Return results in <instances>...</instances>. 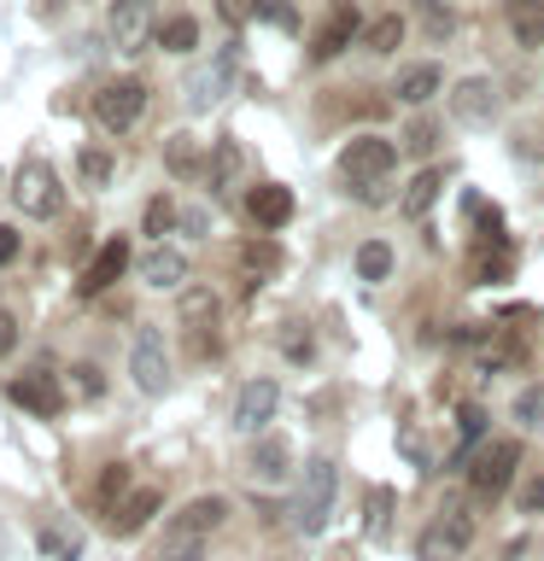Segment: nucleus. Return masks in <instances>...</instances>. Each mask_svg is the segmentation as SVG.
<instances>
[{
    "mask_svg": "<svg viewBox=\"0 0 544 561\" xmlns=\"http://www.w3.org/2000/svg\"><path fill=\"white\" fill-rule=\"evenodd\" d=\"M12 205L24 210V217H35V222L65 217V182H59V170H53L47 158H24V164L12 170Z\"/></svg>",
    "mask_w": 544,
    "mask_h": 561,
    "instance_id": "1",
    "label": "nucleus"
},
{
    "mask_svg": "<svg viewBox=\"0 0 544 561\" xmlns=\"http://www.w3.org/2000/svg\"><path fill=\"white\" fill-rule=\"evenodd\" d=\"M333 491H340L333 456H310L305 473H298V497H293V526L298 533H322L328 515H333Z\"/></svg>",
    "mask_w": 544,
    "mask_h": 561,
    "instance_id": "2",
    "label": "nucleus"
},
{
    "mask_svg": "<svg viewBox=\"0 0 544 561\" xmlns=\"http://www.w3.org/2000/svg\"><path fill=\"white\" fill-rule=\"evenodd\" d=\"M468 543H474V515H468L463 503H445L428 526H421L416 561H463Z\"/></svg>",
    "mask_w": 544,
    "mask_h": 561,
    "instance_id": "3",
    "label": "nucleus"
},
{
    "mask_svg": "<svg viewBox=\"0 0 544 561\" xmlns=\"http://www.w3.org/2000/svg\"><path fill=\"white\" fill-rule=\"evenodd\" d=\"M393 164H398V140H386V135H351L340 147V175L351 182V193L369 182H386Z\"/></svg>",
    "mask_w": 544,
    "mask_h": 561,
    "instance_id": "4",
    "label": "nucleus"
},
{
    "mask_svg": "<svg viewBox=\"0 0 544 561\" xmlns=\"http://www.w3.org/2000/svg\"><path fill=\"white\" fill-rule=\"evenodd\" d=\"M147 94L152 88L140 82V77H117V82H105L100 94H94V123L105 135H129L140 117H147Z\"/></svg>",
    "mask_w": 544,
    "mask_h": 561,
    "instance_id": "5",
    "label": "nucleus"
},
{
    "mask_svg": "<svg viewBox=\"0 0 544 561\" xmlns=\"http://www.w3.org/2000/svg\"><path fill=\"white\" fill-rule=\"evenodd\" d=\"M515 468H521V438H486V445L474 450V468H468L474 497L498 503L509 491V480H515Z\"/></svg>",
    "mask_w": 544,
    "mask_h": 561,
    "instance_id": "6",
    "label": "nucleus"
},
{
    "mask_svg": "<svg viewBox=\"0 0 544 561\" xmlns=\"http://www.w3.org/2000/svg\"><path fill=\"white\" fill-rule=\"evenodd\" d=\"M7 403H18V410L35 415V421H53L65 410V386H59V375H53L47 363H35V368H24V375L7 380Z\"/></svg>",
    "mask_w": 544,
    "mask_h": 561,
    "instance_id": "7",
    "label": "nucleus"
},
{
    "mask_svg": "<svg viewBox=\"0 0 544 561\" xmlns=\"http://www.w3.org/2000/svg\"><path fill=\"white\" fill-rule=\"evenodd\" d=\"M129 380H135V392H147V398L170 392V351H165V333L158 328H140L129 340Z\"/></svg>",
    "mask_w": 544,
    "mask_h": 561,
    "instance_id": "8",
    "label": "nucleus"
},
{
    "mask_svg": "<svg viewBox=\"0 0 544 561\" xmlns=\"http://www.w3.org/2000/svg\"><path fill=\"white\" fill-rule=\"evenodd\" d=\"M235 70H240V42H228V47H217V59L211 65H200L188 77V112H211V105H217L228 88H235Z\"/></svg>",
    "mask_w": 544,
    "mask_h": 561,
    "instance_id": "9",
    "label": "nucleus"
},
{
    "mask_svg": "<svg viewBox=\"0 0 544 561\" xmlns=\"http://www.w3.org/2000/svg\"><path fill=\"white\" fill-rule=\"evenodd\" d=\"M129 263H135L129 240H123V234H112V240H105L94 257L82 263V275H77V298H100V293H112L117 280L129 275Z\"/></svg>",
    "mask_w": 544,
    "mask_h": 561,
    "instance_id": "10",
    "label": "nucleus"
},
{
    "mask_svg": "<svg viewBox=\"0 0 544 561\" xmlns=\"http://www.w3.org/2000/svg\"><path fill=\"white\" fill-rule=\"evenodd\" d=\"M275 410H281V386H275L270 375H252V380L235 392V415H228V421H235V433L258 438V433L275 421Z\"/></svg>",
    "mask_w": 544,
    "mask_h": 561,
    "instance_id": "11",
    "label": "nucleus"
},
{
    "mask_svg": "<svg viewBox=\"0 0 544 561\" xmlns=\"http://www.w3.org/2000/svg\"><path fill=\"white\" fill-rule=\"evenodd\" d=\"M158 18H152V0H112V12H105V35L117 42V53H140L152 42Z\"/></svg>",
    "mask_w": 544,
    "mask_h": 561,
    "instance_id": "12",
    "label": "nucleus"
},
{
    "mask_svg": "<svg viewBox=\"0 0 544 561\" xmlns=\"http://www.w3.org/2000/svg\"><path fill=\"white\" fill-rule=\"evenodd\" d=\"M223 520H228V497L205 491V497H193V503L175 508V520H170V543H205Z\"/></svg>",
    "mask_w": 544,
    "mask_h": 561,
    "instance_id": "13",
    "label": "nucleus"
},
{
    "mask_svg": "<svg viewBox=\"0 0 544 561\" xmlns=\"http://www.w3.org/2000/svg\"><path fill=\"white\" fill-rule=\"evenodd\" d=\"M158 508H165V485H135L129 497H123L100 526H105L112 538H135L140 526H152V520H158Z\"/></svg>",
    "mask_w": 544,
    "mask_h": 561,
    "instance_id": "14",
    "label": "nucleus"
},
{
    "mask_svg": "<svg viewBox=\"0 0 544 561\" xmlns=\"http://www.w3.org/2000/svg\"><path fill=\"white\" fill-rule=\"evenodd\" d=\"M451 117L468 123V129H486V123L498 117V82L491 77H463L451 88Z\"/></svg>",
    "mask_w": 544,
    "mask_h": 561,
    "instance_id": "15",
    "label": "nucleus"
},
{
    "mask_svg": "<svg viewBox=\"0 0 544 561\" xmlns=\"http://www.w3.org/2000/svg\"><path fill=\"white\" fill-rule=\"evenodd\" d=\"M246 217H252L263 234H275V228H287L293 222V187H281V182H258V187H246Z\"/></svg>",
    "mask_w": 544,
    "mask_h": 561,
    "instance_id": "16",
    "label": "nucleus"
},
{
    "mask_svg": "<svg viewBox=\"0 0 544 561\" xmlns=\"http://www.w3.org/2000/svg\"><path fill=\"white\" fill-rule=\"evenodd\" d=\"M293 468V445L281 433H258L252 438V456H246V473H252L258 485H281Z\"/></svg>",
    "mask_w": 544,
    "mask_h": 561,
    "instance_id": "17",
    "label": "nucleus"
},
{
    "mask_svg": "<svg viewBox=\"0 0 544 561\" xmlns=\"http://www.w3.org/2000/svg\"><path fill=\"white\" fill-rule=\"evenodd\" d=\"M140 280H147L152 293H182L188 287V252H175V245H152V252L140 257Z\"/></svg>",
    "mask_w": 544,
    "mask_h": 561,
    "instance_id": "18",
    "label": "nucleus"
},
{
    "mask_svg": "<svg viewBox=\"0 0 544 561\" xmlns=\"http://www.w3.org/2000/svg\"><path fill=\"white\" fill-rule=\"evenodd\" d=\"M240 170H246L240 140H235V135H217V140H211V164H205L211 193H217V199H228V193H235V182H240Z\"/></svg>",
    "mask_w": 544,
    "mask_h": 561,
    "instance_id": "19",
    "label": "nucleus"
},
{
    "mask_svg": "<svg viewBox=\"0 0 544 561\" xmlns=\"http://www.w3.org/2000/svg\"><path fill=\"white\" fill-rule=\"evenodd\" d=\"M165 170H170V182H200V175H205V147H200V135H188V129L165 135Z\"/></svg>",
    "mask_w": 544,
    "mask_h": 561,
    "instance_id": "20",
    "label": "nucleus"
},
{
    "mask_svg": "<svg viewBox=\"0 0 544 561\" xmlns=\"http://www.w3.org/2000/svg\"><path fill=\"white\" fill-rule=\"evenodd\" d=\"M135 485H140V480H135V468H129V462H105V468H100V480H94V491H88V508H94V515L105 520L123 497H129Z\"/></svg>",
    "mask_w": 544,
    "mask_h": 561,
    "instance_id": "21",
    "label": "nucleus"
},
{
    "mask_svg": "<svg viewBox=\"0 0 544 561\" xmlns=\"http://www.w3.org/2000/svg\"><path fill=\"white\" fill-rule=\"evenodd\" d=\"M351 42H358V12H351V7H340V12H333L322 30H316V42H310V59H316V65H328V59H340V53H345Z\"/></svg>",
    "mask_w": 544,
    "mask_h": 561,
    "instance_id": "22",
    "label": "nucleus"
},
{
    "mask_svg": "<svg viewBox=\"0 0 544 561\" xmlns=\"http://www.w3.org/2000/svg\"><path fill=\"white\" fill-rule=\"evenodd\" d=\"M433 94H445V70H439V65H404V70H398L393 100H404V105H428Z\"/></svg>",
    "mask_w": 544,
    "mask_h": 561,
    "instance_id": "23",
    "label": "nucleus"
},
{
    "mask_svg": "<svg viewBox=\"0 0 544 561\" xmlns=\"http://www.w3.org/2000/svg\"><path fill=\"white\" fill-rule=\"evenodd\" d=\"M152 47H158V53H175V59H182V53H193V47H200V18H193V12H170V18H158Z\"/></svg>",
    "mask_w": 544,
    "mask_h": 561,
    "instance_id": "24",
    "label": "nucleus"
},
{
    "mask_svg": "<svg viewBox=\"0 0 544 561\" xmlns=\"http://www.w3.org/2000/svg\"><path fill=\"white\" fill-rule=\"evenodd\" d=\"M240 270H246V293L263 287V280H270V275L281 270V245H275L270 234L246 240V245H240Z\"/></svg>",
    "mask_w": 544,
    "mask_h": 561,
    "instance_id": "25",
    "label": "nucleus"
},
{
    "mask_svg": "<svg viewBox=\"0 0 544 561\" xmlns=\"http://www.w3.org/2000/svg\"><path fill=\"white\" fill-rule=\"evenodd\" d=\"M439 193H445V170H439V164H428V170H421L410 187H404L398 210H404V217H410V222H421V217H428V210H433V199H439Z\"/></svg>",
    "mask_w": 544,
    "mask_h": 561,
    "instance_id": "26",
    "label": "nucleus"
},
{
    "mask_svg": "<svg viewBox=\"0 0 544 561\" xmlns=\"http://www.w3.org/2000/svg\"><path fill=\"white\" fill-rule=\"evenodd\" d=\"M112 175H117V158H112V147L88 140V147L77 152V182H82L88 193H105V187H112Z\"/></svg>",
    "mask_w": 544,
    "mask_h": 561,
    "instance_id": "27",
    "label": "nucleus"
},
{
    "mask_svg": "<svg viewBox=\"0 0 544 561\" xmlns=\"http://www.w3.org/2000/svg\"><path fill=\"white\" fill-rule=\"evenodd\" d=\"M509 35L521 47H544V0H509Z\"/></svg>",
    "mask_w": 544,
    "mask_h": 561,
    "instance_id": "28",
    "label": "nucleus"
},
{
    "mask_svg": "<svg viewBox=\"0 0 544 561\" xmlns=\"http://www.w3.org/2000/svg\"><path fill=\"white\" fill-rule=\"evenodd\" d=\"M515 363H521V340L491 322V340L480 345V375H503V368H515Z\"/></svg>",
    "mask_w": 544,
    "mask_h": 561,
    "instance_id": "29",
    "label": "nucleus"
},
{
    "mask_svg": "<svg viewBox=\"0 0 544 561\" xmlns=\"http://www.w3.org/2000/svg\"><path fill=\"white\" fill-rule=\"evenodd\" d=\"M175 222H182V210H175V199H170V193H152L147 210H140V234L165 245V234H175Z\"/></svg>",
    "mask_w": 544,
    "mask_h": 561,
    "instance_id": "30",
    "label": "nucleus"
},
{
    "mask_svg": "<svg viewBox=\"0 0 544 561\" xmlns=\"http://www.w3.org/2000/svg\"><path fill=\"white\" fill-rule=\"evenodd\" d=\"M182 328H217V293L211 287H182Z\"/></svg>",
    "mask_w": 544,
    "mask_h": 561,
    "instance_id": "31",
    "label": "nucleus"
},
{
    "mask_svg": "<svg viewBox=\"0 0 544 561\" xmlns=\"http://www.w3.org/2000/svg\"><path fill=\"white\" fill-rule=\"evenodd\" d=\"M386 275H393V245H386V240H363L358 245V280L375 287V280H386Z\"/></svg>",
    "mask_w": 544,
    "mask_h": 561,
    "instance_id": "32",
    "label": "nucleus"
},
{
    "mask_svg": "<svg viewBox=\"0 0 544 561\" xmlns=\"http://www.w3.org/2000/svg\"><path fill=\"white\" fill-rule=\"evenodd\" d=\"M35 543H42V550H47L53 561H77V556H82V538L70 533L65 520H47L42 533H35Z\"/></svg>",
    "mask_w": 544,
    "mask_h": 561,
    "instance_id": "33",
    "label": "nucleus"
},
{
    "mask_svg": "<svg viewBox=\"0 0 544 561\" xmlns=\"http://www.w3.org/2000/svg\"><path fill=\"white\" fill-rule=\"evenodd\" d=\"M398 42H404V18L398 12H386V18H375V24L363 30V47L369 53H398Z\"/></svg>",
    "mask_w": 544,
    "mask_h": 561,
    "instance_id": "34",
    "label": "nucleus"
},
{
    "mask_svg": "<svg viewBox=\"0 0 544 561\" xmlns=\"http://www.w3.org/2000/svg\"><path fill=\"white\" fill-rule=\"evenodd\" d=\"M398 147L410 152V158H433V147H439V123H433V117H416L410 129L398 135Z\"/></svg>",
    "mask_w": 544,
    "mask_h": 561,
    "instance_id": "35",
    "label": "nucleus"
},
{
    "mask_svg": "<svg viewBox=\"0 0 544 561\" xmlns=\"http://www.w3.org/2000/svg\"><path fill=\"white\" fill-rule=\"evenodd\" d=\"M515 427L544 433V386H521L515 392Z\"/></svg>",
    "mask_w": 544,
    "mask_h": 561,
    "instance_id": "36",
    "label": "nucleus"
},
{
    "mask_svg": "<svg viewBox=\"0 0 544 561\" xmlns=\"http://www.w3.org/2000/svg\"><path fill=\"white\" fill-rule=\"evenodd\" d=\"M509 270H515V252H509V245H498V252H474V280H480V287L503 280Z\"/></svg>",
    "mask_w": 544,
    "mask_h": 561,
    "instance_id": "37",
    "label": "nucleus"
},
{
    "mask_svg": "<svg viewBox=\"0 0 544 561\" xmlns=\"http://www.w3.org/2000/svg\"><path fill=\"white\" fill-rule=\"evenodd\" d=\"M369 538H386V526H393V485H375L369 491Z\"/></svg>",
    "mask_w": 544,
    "mask_h": 561,
    "instance_id": "38",
    "label": "nucleus"
},
{
    "mask_svg": "<svg viewBox=\"0 0 544 561\" xmlns=\"http://www.w3.org/2000/svg\"><path fill=\"white\" fill-rule=\"evenodd\" d=\"M480 433H486V415L474 410V403H463V410H456V438H463V445H456V462H463V456L480 445Z\"/></svg>",
    "mask_w": 544,
    "mask_h": 561,
    "instance_id": "39",
    "label": "nucleus"
},
{
    "mask_svg": "<svg viewBox=\"0 0 544 561\" xmlns=\"http://www.w3.org/2000/svg\"><path fill=\"white\" fill-rule=\"evenodd\" d=\"M70 386H77L82 398H105V368L100 363H77L70 368Z\"/></svg>",
    "mask_w": 544,
    "mask_h": 561,
    "instance_id": "40",
    "label": "nucleus"
},
{
    "mask_svg": "<svg viewBox=\"0 0 544 561\" xmlns=\"http://www.w3.org/2000/svg\"><path fill=\"white\" fill-rule=\"evenodd\" d=\"M281 351H287V363H310V328L305 322H287V333H281Z\"/></svg>",
    "mask_w": 544,
    "mask_h": 561,
    "instance_id": "41",
    "label": "nucleus"
},
{
    "mask_svg": "<svg viewBox=\"0 0 544 561\" xmlns=\"http://www.w3.org/2000/svg\"><path fill=\"white\" fill-rule=\"evenodd\" d=\"M263 12V0H217V18L228 30H240V24H252V18Z\"/></svg>",
    "mask_w": 544,
    "mask_h": 561,
    "instance_id": "42",
    "label": "nucleus"
},
{
    "mask_svg": "<svg viewBox=\"0 0 544 561\" xmlns=\"http://www.w3.org/2000/svg\"><path fill=\"white\" fill-rule=\"evenodd\" d=\"M18 257H24V234H18V222H0V270H12Z\"/></svg>",
    "mask_w": 544,
    "mask_h": 561,
    "instance_id": "43",
    "label": "nucleus"
},
{
    "mask_svg": "<svg viewBox=\"0 0 544 561\" xmlns=\"http://www.w3.org/2000/svg\"><path fill=\"white\" fill-rule=\"evenodd\" d=\"M18 340H24V322H18V310L0 305V357H12Z\"/></svg>",
    "mask_w": 544,
    "mask_h": 561,
    "instance_id": "44",
    "label": "nucleus"
},
{
    "mask_svg": "<svg viewBox=\"0 0 544 561\" xmlns=\"http://www.w3.org/2000/svg\"><path fill=\"white\" fill-rule=\"evenodd\" d=\"M521 515H544V468L521 485Z\"/></svg>",
    "mask_w": 544,
    "mask_h": 561,
    "instance_id": "45",
    "label": "nucleus"
},
{
    "mask_svg": "<svg viewBox=\"0 0 544 561\" xmlns=\"http://www.w3.org/2000/svg\"><path fill=\"white\" fill-rule=\"evenodd\" d=\"M175 228H182V234H193V240H205L211 217H205V210H182V222H175Z\"/></svg>",
    "mask_w": 544,
    "mask_h": 561,
    "instance_id": "46",
    "label": "nucleus"
},
{
    "mask_svg": "<svg viewBox=\"0 0 544 561\" xmlns=\"http://www.w3.org/2000/svg\"><path fill=\"white\" fill-rule=\"evenodd\" d=\"M521 140H526V152H533V158H544V123H533V129H526Z\"/></svg>",
    "mask_w": 544,
    "mask_h": 561,
    "instance_id": "47",
    "label": "nucleus"
},
{
    "mask_svg": "<svg viewBox=\"0 0 544 561\" xmlns=\"http://www.w3.org/2000/svg\"><path fill=\"white\" fill-rule=\"evenodd\" d=\"M428 30H433V35H445V30H451V12H439V7H433V12H428Z\"/></svg>",
    "mask_w": 544,
    "mask_h": 561,
    "instance_id": "48",
    "label": "nucleus"
}]
</instances>
